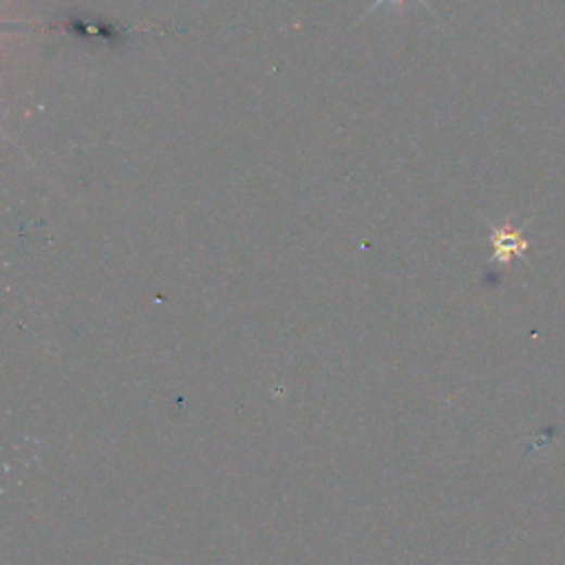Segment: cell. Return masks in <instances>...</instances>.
<instances>
[{
  "label": "cell",
  "instance_id": "obj_1",
  "mask_svg": "<svg viewBox=\"0 0 565 565\" xmlns=\"http://www.w3.org/2000/svg\"><path fill=\"white\" fill-rule=\"evenodd\" d=\"M492 243L498 248V256L508 261L513 254H522L528 248V241L522 237L519 230L513 228H498L492 233Z\"/></svg>",
  "mask_w": 565,
  "mask_h": 565
},
{
  "label": "cell",
  "instance_id": "obj_2",
  "mask_svg": "<svg viewBox=\"0 0 565 565\" xmlns=\"http://www.w3.org/2000/svg\"><path fill=\"white\" fill-rule=\"evenodd\" d=\"M385 3H391V5H402L404 0H376V3H374L369 10H367V14H363V18H361V21H365V18H367L372 12H376V10H378L380 5H385ZM415 3H419V5H424V8H427V10H431L427 3H424V0H415Z\"/></svg>",
  "mask_w": 565,
  "mask_h": 565
}]
</instances>
